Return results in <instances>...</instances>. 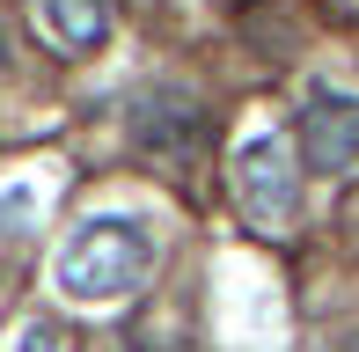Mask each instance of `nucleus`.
Listing matches in <instances>:
<instances>
[{"instance_id": "nucleus-1", "label": "nucleus", "mask_w": 359, "mask_h": 352, "mask_svg": "<svg viewBox=\"0 0 359 352\" xmlns=\"http://www.w3.org/2000/svg\"><path fill=\"white\" fill-rule=\"evenodd\" d=\"M154 264H161V243H154V228H147L140 213H88L67 243H59L52 279H59L67 301L103 309V301H133L140 286L154 279Z\"/></svg>"}, {"instance_id": "nucleus-2", "label": "nucleus", "mask_w": 359, "mask_h": 352, "mask_svg": "<svg viewBox=\"0 0 359 352\" xmlns=\"http://www.w3.org/2000/svg\"><path fill=\"white\" fill-rule=\"evenodd\" d=\"M227 184H235V205H242L250 228H264V235L293 228V213H301V169H293L286 133H250V140L235 147Z\"/></svg>"}, {"instance_id": "nucleus-6", "label": "nucleus", "mask_w": 359, "mask_h": 352, "mask_svg": "<svg viewBox=\"0 0 359 352\" xmlns=\"http://www.w3.org/2000/svg\"><path fill=\"white\" fill-rule=\"evenodd\" d=\"M15 352H67V338H59L52 323H29L22 338H15Z\"/></svg>"}, {"instance_id": "nucleus-3", "label": "nucleus", "mask_w": 359, "mask_h": 352, "mask_svg": "<svg viewBox=\"0 0 359 352\" xmlns=\"http://www.w3.org/2000/svg\"><path fill=\"white\" fill-rule=\"evenodd\" d=\"M301 162L316 176H345L359 162V95L337 81H308L301 95Z\"/></svg>"}, {"instance_id": "nucleus-4", "label": "nucleus", "mask_w": 359, "mask_h": 352, "mask_svg": "<svg viewBox=\"0 0 359 352\" xmlns=\"http://www.w3.org/2000/svg\"><path fill=\"white\" fill-rule=\"evenodd\" d=\"M133 140H140V147H154V154H184L191 140H198V110H191V95H176V88L140 95V110H133Z\"/></svg>"}, {"instance_id": "nucleus-7", "label": "nucleus", "mask_w": 359, "mask_h": 352, "mask_svg": "<svg viewBox=\"0 0 359 352\" xmlns=\"http://www.w3.org/2000/svg\"><path fill=\"white\" fill-rule=\"evenodd\" d=\"M118 352H176V345H154V338H125Z\"/></svg>"}, {"instance_id": "nucleus-5", "label": "nucleus", "mask_w": 359, "mask_h": 352, "mask_svg": "<svg viewBox=\"0 0 359 352\" xmlns=\"http://www.w3.org/2000/svg\"><path fill=\"white\" fill-rule=\"evenodd\" d=\"M37 22L59 52H95L110 37V0H37Z\"/></svg>"}]
</instances>
